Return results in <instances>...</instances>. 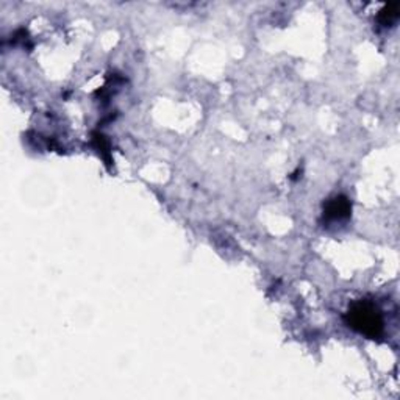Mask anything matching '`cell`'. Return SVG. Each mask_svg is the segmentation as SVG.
Returning a JSON list of instances; mask_svg holds the SVG:
<instances>
[{"instance_id":"cell-2","label":"cell","mask_w":400,"mask_h":400,"mask_svg":"<svg viewBox=\"0 0 400 400\" xmlns=\"http://www.w3.org/2000/svg\"><path fill=\"white\" fill-rule=\"evenodd\" d=\"M350 213H352V202L350 199L346 196H334L323 205V219L327 222L347 219Z\"/></svg>"},{"instance_id":"cell-3","label":"cell","mask_w":400,"mask_h":400,"mask_svg":"<svg viewBox=\"0 0 400 400\" xmlns=\"http://www.w3.org/2000/svg\"><path fill=\"white\" fill-rule=\"evenodd\" d=\"M399 17V3H388L386 7L380 11L377 19L381 26H392Z\"/></svg>"},{"instance_id":"cell-1","label":"cell","mask_w":400,"mask_h":400,"mask_svg":"<svg viewBox=\"0 0 400 400\" xmlns=\"http://www.w3.org/2000/svg\"><path fill=\"white\" fill-rule=\"evenodd\" d=\"M346 322L355 332L364 334L369 339H379L383 337L385 322L381 311L369 300H358L349 308Z\"/></svg>"}]
</instances>
